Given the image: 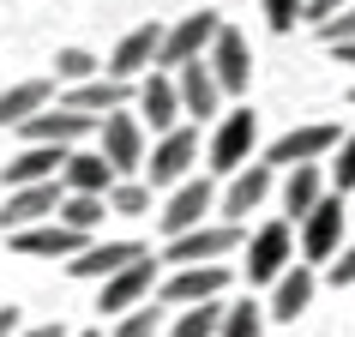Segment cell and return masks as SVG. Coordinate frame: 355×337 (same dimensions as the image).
Listing matches in <instances>:
<instances>
[{
    "label": "cell",
    "instance_id": "obj_24",
    "mask_svg": "<svg viewBox=\"0 0 355 337\" xmlns=\"http://www.w3.org/2000/svg\"><path fill=\"white\" fill-rule=\"evenodd\" d=\"M49 96H55V73H49V78H19V85H6V91H0V127H24V121H37L42 109H55Z\"/></svg>",
    "mask_w": 355,
    "mask_h": 337
},
{
    "label": "cell",
    "instance_id": "obj_29",
    "mask_svg": "<svg viewBox=\"0 0 355 337\" xmlns=\"http://www.w3.org/2000/svg\"><path fill=\"white\" fill-rule=\"evenodd\" d=\"M103 73H109V67H103L91 49H60L55 55V85H67V91H73V85H91V78H103Z\"/></svg>",
    "mask_w": 355,
    "mask_h": 337
},
{
    "label": "cell",
    "instance_id": "obj_18",
    "mask_svg": "<svg viewBox=\"0 0 355 337\" xmlns=\"http://www.w3.org/2000/svg\"><path fill=\"white\" fill-rule=\"evenodd\" d=\"M132 109H139V121H145L157 139H163V132H175V127H181V114H187V109H181L175 78H163V73L139 78V103H132Z\"/></svg>",
    "mask_w": 355,
    "mask_h": 337
},
{
    "label": "cell",
    "instance_id": "obj_16",
    "mask_svg": "<svg viewBox=\"0 0 355 337\" xmlns=\"http://www.w3.org/2000/svg\"><path fill=\"white\" fill-rule=\"evenodd\" d=\"M211 73H217V85H223V96H241L247 78H253V49H247V37L235 31V24H223L217 31V42H211Z\"/></svg>",
    "mask_w": 355,
    "mask_h": 337
},
{
    "label": "cell",
    "instance_id": "obj_42",
    "mask_svg": "<svg viewBox=\"0 0 355 337\" xmlns=\"http://www.w3.org/2000/svg\"><path fill=\"white\" fill-rule=\"evenodd\" d=\"M349 223H355V205H349Z\"/></svg>",
    "mask_w": 355,
    "mask_h": 337
},
{
    "label": "cell",
    "instance_id": "obj_5",
    "mask_svg": "<svg viewBox=\"0 0 355 337\" xmlns=\"http://www.w3.org/2000/svg\"><path fill=\"white\" fill-rule=\"evenodd\" d=\"M241 247V223H223V217H211L205 229H193V235H175L163 247V265H223L229 253Z\"/></svg>",
    "mask_w": 355,
    "mask_h": 337
},
{
    "label": "cell",
    "instance_id": "obj_41",
    "mask_svg": "<svg viewBox=\"0 0 355 337\" xmlns=\"http://www.w3.org/2000/svg\"><path fill=\"white\" fill-rule=\"evenodd\" d=\"M73 337H109V331H96V325H91V331H73Z\"/></svg>",
    "mask_w": 355,
    "mask_h": 337
},
{
    "label": "cell",
    "instance_id": "obj_44",
    "mask_svg": "<svg viewBox=\"0 0 355 337\" xmlns=\"http://www.w3.org/2000/svg\"><path fill=\"white\" fill-rule=\"evenodd\" d=\"M0 91H6V85H0Z\"/></svg>",
    "mask_w": 355,
    "mask_h": 337
},
{
    "label": "cell",
    "instance_id": "obj_14",
    "mask_svg": "<svg viewBox=\"0 0 355 337\" xmlns=\"http://www.w3.org/2000/svg\"><path fill=\"white\" fill-rule=\"evenodd\" d=\"M103 127V121H91V114H78V109H42L37 121H24V145H60V150H78V139H91V132Z\"/></svg>",
    "mask_w": 355,
    "mask_h": 337
},
{
    "label": "cell",
    "instance_id": "obj_12",
    "mask_svg": "<svg viewBox=\"0 0 355 337\" xmlns=\"http://www.w3.org/2000/svg\"><path fill=\"white\" fill-rule=\"evenodd\" d=\"M223 205V199H217V187H211L205 175H193V181H181V187L168 193V205L157 211V217H163V235L168 241H175V235H193V229H205L211 223V211Z\"/></svg>",
    "mask_w": 355,
    "mask_h": 337
},
{
    "label": "cell",
    "instance_id": "obj_7",
    "mask_svg": "<svg viewBox=\"0 0 355 337\" xmlns=\"http://www.w3.org/2000/svg\"><path fill=\"white\" fill-rule=\"evenodd\" d=\"M96 150L109 157V168L127 181L132 168H145V121H139V109H114L103 127H96Z\"/></svg>",
    "mask_w": 355,
    "mask_h": 337
},
{
    "label": "cell",
    "instance_id": "obj_32",
    "mask_svg": "<svg viewBox=\"0 0 355 337\" xmlns=\"http://www.w3.org/2000/svg\"><path fill=\"white\" fill-rule=\"evenodd\" d=\"M325 181H331L337 199H349V193H355V132L331 150V163H325Z\"/></svg>",
    "mask_w": 355,
    "mask_h": 337
},
{
    "label": "cell",
    "instance_id": "obj_38",
    "mask_svg": "<svg viewBox=\"0 0 355 337\" xmlns=\"http://www.w3.org/2000/svg\"><path fill=\"white\" fill-rule=\"evenodd\" d=\"M19 331H24V313L6 301V307H0V337H19Z\"/></svg>",
    "mask_w": 355,
    "mask_h": 337
},
{
    "label": "cell",
    "instance_id": "obj_27",
    "mask_svg": "<svg viewBox=\"0 0 355 337\" xmlns=\"http://www.w3.org/2000/svg\"><path fill=\"white\" fill-rule=\"evenodd\" d=\"M223 313H229V301H205V307H181V313L168 319V331H163V337H217V331H223Z\"/></svg>",
    "mask_w": 355,
    "mask_h": 337
},
{
    "label": "cell",
    "instance_id": "obj_20",
    "mask_svg": "<svg viewBox=\"0 0 355 337\" xmlns=\"http://www.w3.org/2000/svg\"><path fill=\"white\" fill-rule=\"evenodd\" d=\"M67 157H73V150H60V145H24L12 163L0 168V181H6V193H12V187H42V181H60Z\"/></svg>",
    "mask_w": 355,
    "mask_h": 337
},
{
    "label": "cell",
    "instance_id": "obj_22",
    "mask_svg": "<svg viewBox=\"0 0 355 337\" xmlns=\"http://www.w3.org/2000/svg\"><path fill=\"white\" fill-rule=\"evenodd\" d=\"M12 247H19L24 259H78L91 241L55 217V223H37V229H24V235H12Z\"/></svg>",
    "mask_w": 355,
    "mask_h": 337
},
{
    "label": "cell",
    "instance_id": "obj_43",
    "mask_svg": "<svg viewBox=\"0 0 355 337\" xmlns=\"http://www.w3.org/2000/svg\"><path fill=\"white\" fill-rule=\"evenodd\" d=\"M349 103H355V91H349Z\"/></svg>",
    "mask_w": 355,
    "mask_h": 337
},
{
    "label": "cell",
    "instance_id": "obj_1",
    "mask_svg": "<svg viewBox=\"0 0 355 337\" xmlns=\"http://www.w3.org/2000/svg\"><path fill=\"white\" fill-rule=\"evenodd\" d=\"M253 145H259V114L247 109H223V121L211 127V139H205V163H211V175H241L247 163H253Z\"/></svg>",
    "mask_w": 355,
    "mask_h": 337
},
{
    "label": "cell",
    "instance_id": "obj_2",
    "mask_svg": "<svg viewBox=\"0 0 355 337\" xmlns=\"http://www.w3.org/2000/svg\"><path fill=\"white\" fill-rule=\"evenodd\" d=\"M343 223H349V205H343L337 193H325V199L301 217V229H295L301 265H331L337 253H343Z\"/></svg>",
    "mask_w": 355,
    "mask_h": 337
},
{
    "label": "cell",
    "instance_id": "obj_34",
    "mask_svg": "<svg viewBox=\"0 0 355 337\" xmlns=\"http://www.w3.org/2000/svg\"><path fill=\"white\" fill-rule=\"evenodd\" d=\"M301 19H307V0H265V24H271V37H289Z\"/></svg>",
    "mask_w": 355,
    "mask_h": 337
},
{
    "label": "cell",
    "instance_id": "obj_33",
    "mask_svg": "<svg viewBox=\"0 0 355 337\" xmlns=\"http://www.w3.org/2000/svg\"><path fill=\"white\" fill-rule=\"evenodd\" d=\"M109 211L114 217H150V187L145 181H121V187L109 193Z\"/></svg>",
    "mask_w": 355,
    "mask_h": 337
},
{
    "label": "cell",
    "instance_id": "obj_30",
    "mask_svg": "<svg viewBox=\"0 0 355 337\" xmlns=\"http://www.w3.org/2000/svg\"><path fill=\"white\" fill-rule=\"evenodd\" d=\"M217 337H265V301H253V295L229 301L223 331H217Z\"/></svg>",
    "mask_w": 355,
    "mask_h": 337
},
{
    "label": "cell",
    "instance_id": "obj_10",
    "mask_svg": "<svg viewBox=\"0 0 355 337\" xmlns=\"http://www.w3.org/2000/svg\"><path fill=\"white\" fill-rule=\"evenodd\" d=\"M157 289H163V259L145 253V259H132L127 271H114V277L103 283V301H96V307H103L109 319H121V313H132V307H145Z\"/></svg>",
    "mask_w": 355,
    "mask_h": 337
},
{
    "label": "cell",
    "instance_id": "obj_21",
    "mask_svg": "<svg viewBox=\"0 0 355 337\" xmlns=\"http://www.w3.org/2000/svg\"><path fill=\"white\" fill-rule=\"evenodd\" d=\"M175 91H181V109L193 114V121H223V85H217V73H211V60H187L181 73H175Z\"/></svg>",
    "mask_w": 355,
    "mask_h": 337
},
{
    "label": "cell",
    "instance_id": "obj_15",
    "mask_svg": "<svg viewBox=\"0 0 355 337\" xmlns=\"http://www.w3.org/2000/svg\"><path fill=\"white\" fill-rule=\"evenodd\" d=\"M313 295H319V277H313V265H289L277 283H271V301H265V319H277V325H295L307 307H313Z\"/></svg>",
    "mask_w": 355,
    "mask_h": 337
},
{
    "label": "cell",
    "instance_id": "obj_39",
    "mask_svg": "<svg viewBox=\"0 0 355 337\" xmlns=\"http://www.w3.org/2000/svg\"><path fill=\"white\" fill-rule=\"evenodd\" d=\"M19 337H67V325H60V319H49V325H24Z\"/></svg>",
    "mask_w": 355,
    "mask_h": 337
},
{
    "label": "cell",
    "instance_id": "obj_17",
    "mask_svg": "<svg viewBox=\"0 0 355 337\" xmlns=\"http://www.w3.org/2000/svg\"><path fill=\"white\" fill-rule=\"evenodd\" d=\"M271 187H277V168L271 163H247L241 175H229V187H223V223H241L247 211H259L265 199H271Z\"/></svg>",
    "mask_w": 355,
    "mask_h": 337
},
{
    "label": "cell",
    "instance_id": "obj_28",
    "mask_svg": "<svg viewBox=\"0 0 355 337\" xmlns=\"http://www.w3.org/2000/svg\"><path fill=\"white\" fill-rule=\"evenodd\" d=\"M103 217H114V211H109V199H96V193H67V205H60V223L78 229L85 241L103 229Z\"/></svg>",
    "mask_w": 355,
    "mask_h": 337
},
{
    "label": "cell",
    "instance_id": "obj_11",
    "mask_svg": "<svg viewBox=\"0 0 355 337\" xmlns=\"http://www.w3.org/2000/svg\"><path fill=\"white\" fill-rule=\"evenodd\" d=\"M217 31H223V19H217V12H187V19H175L163 31V55H157V67H175V73H181V67H187V60H205L211 55V42H217Z\"/></svg>",
    "mask_w": 355,
    "mask_h": 337
},
{
    "label": "cell",
    "instance_id": "obj_23",
    "mask_svg": "<svg viewBox=\"0 0 355 337\" xmlns=\"http://www.w3.org/2000/svg\"><path fill=\"white\" fill-rule=\"evenodd\" d=\"M139 103V91L132 85H121V78H91V85H73L67 91V109H78V114H91V121H109L114 109H132Z\"/></svg>",
    "mask_w": 355,
    "mask_h": 337
},
{
    "label": "cell",
    "instance_id": "obj_3",
    "mask_svg": "<svg viewBox=\"0 0 355 337\" xmlns=\"http://www.w3.org/2000/svg\"><path fill=\"white\" fill-rule=\"evenodd\" d=\"M193 163H199V127H175V132H163L157 145H150V157H145V187L157 193V187H181V181H193Z\"/></svg>",
    "mask_w": 355,
    "mask_h": 337
},
{
    "label": "cell",
    "instance_id": "obj_6",
    "mask_svg": "<svg viewBox=\"0 0 355 337\" xmlns=\"http://www.w3.org/2000/svg\"><path fill=\"white\" fill-rule=\"evenodd\" d=\"M289 265H295V223L289 217L247 235V283H277Z\"/></svg>",
    "mask_w": 355,
    "mask_h": 337
},
{
    "label": "cell",
    "instance_id": "obj_31",
    "mask_svg": "<svg viewBox=\"0 0 355 337\" xmlns=\"http://www.w3.org/2000/svg\"><path fill=\"white\" fill-rule=\"evenodd\" d=\"M163 331H168V325H163V307H150V301H145V307H132V313H121L109 325V337H163Z\"/></svg>",
    "mask_w": 355,
    "mask_h": 337
},
{
    "label": "cell",
    "instance_id": "obj_35",
    "mask_svg": "<svg viewBox=\"0 0 355 337\" xmlns=\"http://www.w3.org/2000/svg\"><path fill=\"white\" fill-rule=\"evenodd\" d=\"M319 42H325V49H349V42H355V6H343L337 19L319 24Z\"/></svg>",
    "mask_w": 355,
    "mask_h": 337
},
{
    "label": "cell",
    "instance_id": "obj_9",
    "mask_svg": "<svg viewBox=\"0 0 355 337\" xmlns=\"http://www.w3.org/2000/svg\"><path fill=\"white\" fill-rule=\"evenodd\" d=\"M60 205H67V187L60 181H42V187H12L6 205H0V235H24L37 223H55Z\"/></svg>",
    "mask_w": 355,
    "mask_h": 337
},
{
    "label": "cell",
    "instance_id": "obj_19",
    "mask_svg": "<svg viewBox=\"0 0 355 337\" xmlns=\"http://www.w3.org/2000/svg\"><path fill=\"white\" fill-rule=\"evenodd\" d=\"M132 259H145V247H139V241H91L78 259H67V271H73L78 283H109L114 271H127Z\"/></svg>",
    "mask_w": 355,
    "mask_h": 337
},
{
    "label": "cell",
    "instance_id": "obj_4",
    "mask_svg": "<svg viewBox=\"0 0 355 337\" xmlns=\"http://www.w3.org/2000/svg\"><path fill=\"white\" fill-rule=\"evenodd\" d=\"M349 132L337 127V121H307V127H289L283 139H271L265 150V163L271 168H301V163H319V157H331Z\"/></svg>",
    "mask_w": 355,
    "mask_h": 337
},
{
    "label": "cell",
    "instance_id": "obj_37",
    "mask_svg": "<svg viewBox=\"0 0 355 337\" xmlns=\"http://www.w3.org/2000/svg\"><path fill=\"white\" fill-rule=\"evenodd\" d=\"M343 6H355V0H307V19H313V31H319L325 19H337Z\"/></svg>",
    "mask_w": 355,
    "mask_h": 337
},
{
    "label": "cell",
    "instance_id": "obj_13",
    "mask_svg": "<svg viewBox=\"0 0 355 337\" xmlns=\"http://www.w3.org/2000/svg\"><path fill=\"white\" fill-rule=\"evenodd\" d=\"M163 31L168 24H139V31H127V37L114 42L109 55V78H121V85H139V78H150V67H157V55H163Z\"/></svg>",
    "mask_w": 355,
    "mask_h": 337
},
{
    "label": "cell",
    "instance_id": "obj_26",
    "mask_svg": "<svg viewBox=\"0 0 355 337\" xmlns=\"http://www.w3.org/2000/svg\"><path fill=\"white\" fill-rule=\"evenodd\" d=\"M325 193H331V181H325V168H319V163L289 168V175H283V217H289V223H301V217H307Z\"/></svg>",
    "mask_w": 355,
    "mask_h": 337
},
{
    "label": "cell",
    "instance_id": "obj_25",
    "mask_svg": "<svg viewBox=\"0 0 355 337\" xmlns=\"http://www.w3.org/2000/svg\"><path fill=\"white\" fill-rule=\"evenodd\" d=\"M60 187H67V193H96V199H109V193L121 187V175L109 168L103 150H73L67 168H60Z\"/></svg>",
    "mask_w": 355,
    "mask_h": 337
},
{
    "label": "cell",
    "instance_id": "obj_8",
    "mask_svg": "<svg viewBox=\"0 0 355 337\" xmlns=\"http://www.w3.org/2000/svg\"><path fill=\"white\" fill-rule=\"evenodd\" d=\"M223 289H229V265H175V271H163L157 301L163 307H205V301H223Z\"/></svg>",
    "mask_w": 355,
    "mask_h": 337
},
{
    "label": "cell",
    "instance_id": "obj_36",
    "mask_svg": "<svg viewBox=\"0 0 355 337\" xmlns=\"http://www.w3.org/2000/svg\"><path fill=\"white\" fill-rule=\"evenodd\" d=\"M325 283H331V289H349V283H355V241L343 247L331 265H325Z\"/></svg>",
    "mask_w": 355,
    "mask_h": 337
},
{
    "label": "cell",
    "instance_id": "obj_40",
    "mask_svg": "<svg viewBox=\"0 0 355 337\" xmlns=\"http://www.w3.org/2000/svg\"><path fill=\"white\" fill-rule=\"evenodd\" d=\"M337 60H343V67H355V42H349V49H337Z\"/></svg>",
    "mask_w": 355,
    "mask_h": 337
}]
</instances>
